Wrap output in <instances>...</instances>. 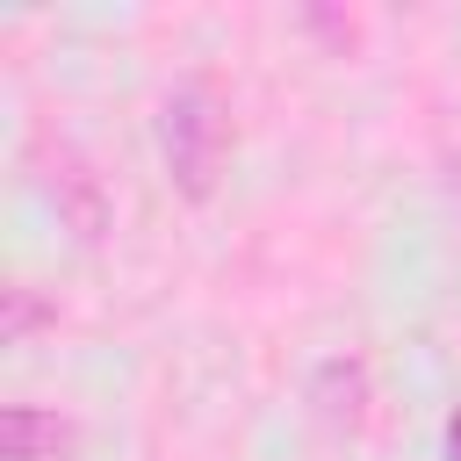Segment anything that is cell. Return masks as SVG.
Instances as JSON below:
<instances>
[{"label":"cell","instance_id":"3","mask_svg":"<svg viewBox=\"0 0 461 461\" xmlns=\"http://www.w3.org/2000/svg\"><path fill=\"white\" fill-rule=\"evenodd\" d=\"M360 403H367V367L360 360H324L317 367V418L331 432H353L360 425Z\"/></svg>","mask_w":461,"mask_h":461},{"label":"cell","instance_id":"1","mask_svg":"<svg viewBox=\"0 0 461 461\" xmlns=\"http://www.w3.org/2000/svg\"><path fill=\"white\" fill-rule=\"evenodd\" d=\"M223 151H230V115L216 101L209 79H180L166 94V173L187 202H209L216 194V173H223Z\"/></svg>","mask_w":461,"mask_h":461},{"label":"cell","instance_id":"5","mask_svg":"<svg viewBox=\"0 0 461 461\" xmlns=\"http://www.w3.org/2000/svg\"><path fill=\"white\" fill-rule=\"evenodd\" d=\"M43 324L36 288H7V317H0V346H29V331Z\"/></svg>","mask_w":461,"mask_h":461},{"label":"cell","instance_id":"2","mask_svg":"<svg viewBox=\"0 0 461 461\" xmlns=\"http://www.w3.org/2000/svg\"><path fill=\"white\" fill-rule=\"evenodd\" d=\"M72 454V425L43 403H7L0 411V461H65Z\"/></svg>","mask_w":461,"mask_h":461},{"label":"cell","instance_id":"6","mask_svg":"<svg viewBox=\"0 0 461 461\" xmlns=\"http://www.w3.org/2000/svg\"><path fill=\"white\" fill-rule=\"evenodd\" d=\"M447 461H461V411L447 418Z\"/></svg>","mask_w":461,"mask_h":461},{"label":"cell","instance_id":"4","mask_svg":"<svg viewBox=\"0 0 461 461\" xmlns=\"http://www.w3.org/2000/svg\"><path fill=\"white\" fill-rule=\"evenodd\" d=\"M50 194H58V216H65L79 238H101V230H108V202H101V180H94L79 158H65V173L50 180Z\"/></svg>","mask_w":461,"mask_h":461},{"label":"cell","instance_id":"7","mask_svg":"<svg viewBox=\"0 0 461 461\" xmlns=\"http://www.w3.org/2000/svg\"><path fill=\"white\" fill-rule=\"evenodd\" d=\"M447 173H454V194H461V158H454V166H447Z\"/></svg>","mask_w":461,"mask_h":461}]
</instances>
